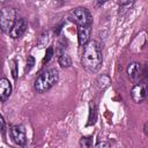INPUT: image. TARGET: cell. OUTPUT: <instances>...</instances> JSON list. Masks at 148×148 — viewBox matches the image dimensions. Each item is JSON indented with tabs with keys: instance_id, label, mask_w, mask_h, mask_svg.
<instances>
[{
	"instance_id": "obj_1",
	"label": "cell",
	"mask_w": 148,
	"mask_h": 148,
	"mask_svg": "<svg viewBox=\"0 0 148 148\" xmlns=\"http://www.w3.org/2000/svg\"><path fill=\"white\" fill-rule=\"evenodd\" d=\"M102 46L96 40H89L83 46V53L81 57L82 67L89 72L95 73L102 65Z\"/></svg>"
},
{
	"instance_id": "obj_2",
	"label": "cell",
	"mask_w": 148,
	"mask_h": 148,
	"mask_svg": "<svg viewBox=\"0 0 148 148\" xmlns=\"http://www.w3.org/2000/svg\"><path fill=\"white\" fill-rule=\"evenodd\" d=\"M59 80V73L56 68H51L47 69L45 72H43L42 74L38 75V77L36 79L34 87L35 90L37 92H45L49 89H51Z\"/></svg>"
},
{
	"instance_id": "obj_3",
	"label": "cell",
	"mask_w": 148,
	"mask_h": 148,
	"mask_svg": "<svg viewBox=\"0 0 148 148\" xmlns=\"http://www.w3.org/2000/svg\"><path fill=\"white\" fill-rule=\"evenodd\" d=\"M16 21V10L12 7H3L0 9V29L3 32L10 31L13 24Z\"/></svg>"
},
{
	"instance_id": "obj_4",
	"label": "cell",
	"mask_w": 148,
	"mask_h": 148,
	"mask_svg": "<svg viewBox=\"0 0 148 148\" xmlns=\"http://www.w3.org/2000/svg\"><path fill=\"white\" fill-rule=\"evenodd\" d=\"M71 20L74 21L79 27L91 25L92 18L90 12L84 7H77L71 13Z\"/></svg>"
},
{
	"instance_id": "obj_5",
	"label": "cell",
	"mask_w": 148,
	"mask_h": 148,
	"mask_svg": "<svg viewBox=\"0 0 148 148\" xmlns=\"http://www.w3.org/2000/svg\"><path fill=\"white\" fill-rule=\"evenodd\" d=\"M10 136L13 139V141L18 145V146H24L27 143V134H25V130L22 125H14L12 126L10 131Z\"/></svg>"
},
{
	"instance_id": "obj_6",
	"label": "cell",
	"mask_w": 148,
	"mask_h": 148,
	"mask_svg": "<svg viewBox=\"0 0 148 148\" xmlns=\"http://www.w3.org/2000/svg\"><path fill=\"white\" fill-rule=\"evenodd\" d=\"M27 28H28V22L25 18H16L15 23L13 24L9 31V36L14 39L20 38L24 35V32L27 31Z\"/></svg>"
},
{
	"instance_id": "obj_7",
	"label": "cell",
	"mask_w": 148,
	"mask_h": 148,
	"mask_svg": "<svg viewBox=\"0 0 148 148\" xmlns=\"http://www.w3.org/2000/svg\"><path fill=\"white\" fill-rule=\"evenodd\" d=\"M131 96L132 99L135 103H141L146 99L147 97V83L142 82V83H136L131 91Z\"/></svg>"
},
{
	"instance_id": "obj_8",
	"label": "cell",
	"mask_w": 148,
	"mask_h": 148,
	"mask_svg": "<svg viewBox=\"0 0 148 148\" xmlns=\"http://www.w3.org/2000/svg\"><path fill=\"white\" fill-rule=\"evenodd\" d=\"M91 25H83L77 28V40L80 46H84L90 40Z\"/></svg>"
},
{
	"instance_id": "obj_9",
	"label": "cell",
	"mask_w": 148,
	"mask_h": 148,
	"mask_svg": "<svg viewBox=\"0 0 148 148\" xmlns=\"http://www.w3.org/2000/svg\"><path fill=\"white\" fill-rule=\"evenodd\" d=\"M127 74L133 82H138L142 76V68L139 62H131L127 67Z\"/></svg>"
},
{
	"instance_id": "obj_10",
	"label": "cell",
	"mask_w": 148,
	"mask_h": 148,
	"mask_svg": "<svg viewBox=\"0 0 148 148\" xmlns=\"http://www.w3.org/2000/svg\"><path fill=\"white\" fill-rule=\"evenodd\" d=\"M12 94V84L6 77L0 79V99L2 102L7 101Z\"/></svg>"
},
{
	"instance_id": "obj_11",
	"label": "cell",
	"mask_w": 148,
	"mask_h": 148,
	"mask_svg": "<svg viewBox=\"0 0 148 148\" xmlns=\"http://www.w3.org/2000/svg\"><path fill=\"white\" fill-rule=\"evenodd\" d=\"M111 84V79L108 74H102L96 80V86L99 90H105Z\"/></svg>"
},
{
	"instance_id": "obj_12",
	"label": "cell",
	"mask_w": 148,
	"mask_h": 148,
	"mask_svg": "<svg viewBox=\"0 0 148 148\" xmlns=\"http://www.w3.org/2000/svg\"><path fill=\"white\" fill-rule=\"evenodd\" d=\"M58 62H59V65H60L61 67L67 68V67H69V66L72 65V59H71V57L68 56V53L61 52L60 56H59V58H58Z\"/></svg>"
},
{
	"instance_id": "obj_13",
	"label": "cell",
	"mask_w": 148,
	"mask_h": 148,
	"mask_svg": "<svg viewBox=\"0 0 148 148\" xmlns=\"http://www.w3.org/2000/svg\"><path fill=\"white\" fill-rule=\"evenodd\" d=\"M88 125H92L95 124V120H96V106H95V103L94 102H90L89 103V119H88Z\"/></svg>"
},
{
	"instance_id": "obj_14",
	"label": "cell",
	"mask_w": 148,
	"mask_h": 148,
	"mask_svg": "<svg viewBox=\"0 0 148 148\" xmlns=\"http://www.w3.org/2000/svg\"><path fill=\"white\" fill-rule=\"evenodd\" d=\"M133 3H134L133 1H120L119 2V14H124L125 12L131 9Z\"/></svg>"
},
{
	"instance_id": "obj_15",
	"label": "cell",
	"mask_w": 148,
	"mask_h": 148,
	"mask_svg": "<svg viewBox=\"0 0 148 148\" xmlns=\"http://www.w3.org/2000/svg\"><path fill=\"white\" fill-rule=\"evenodd\" d=\"M81 148H92V139L90 136H82L80 140Z\"/></svg>"
},
{
	"instance_id": "obj_16",
	"label": "cell",
	"mask_w": 148,
	"mask_h": 148,
	"mask_svg": "<svg viewBox=\"0 0 148 148\" xmlns=\"http://www.w3.org/2000/svg\"><path fill=\"white\" fill-rule=\"evenodd\" d=\"M52 56H53V49L50 46V47H47V50H46L45 57H44V59H43V64H47V62L51 60Z\"/></svg>"
},
{
	"instance_id": "obj_17",
	"label": "cell",
	"mask_w": 148,
	"mask_h": 148,
	"mask_svg": "<svg viewBox=\"0 0 148 148\" xmlns=\"http://www.w3.org/2000/svg\"><path fill=\"white\" fill-rule=\"evenodd\" d=\"M35 65V59L32 56H28V59H27V67H25V72H30V69L34 67Z\"/></svg>"
},
{
	"instance_id": "obj_18",
	"label": "cell",
	"mask_w": 148,
	"mask_h": 148,
	"mask_svg": "<svg viewBox=\"0 0 148 148\" xmlns=\"http://www.w3.org/2000/svg\"><path fill=\"white\" fill-rule=\"evenodd\" d=\"M10 67H12L13 77L16 79V77H17V65H16V60H12V61H10Z\"/></svg>"
},
{
	"instance_id": "obj_19",
	"label": "cell",
	"mask_w": 148,
	"mask_h": 148,
	"mask_svg": "<svg viewBox=\"0 0 148 148\" xmlns=\"http://www.w3.org/2000/svg\"><path fill=\"white\" fill-rule=\"evenodd\" d=\"M94 148H111V146H110V143H109V142L102 141V142H98V143H96Z\"/></svg>"
},
{
	"instance_id": "obj_20",
	"label": "cell",
	"mask_w": 148,
	"mask_h": 148,
	"mask_svg": "<svg viewBox=\"0 0 148 148\" xmlns=\"http://www.w3.org/2000/svg\"><path fill=\"white\" fill-rule=\"evenodd\" d=\"M5 127H6V123H5V120H3V117L0 114V131L3 132V131H5Z\"/></svg>"
},
{
	"instance_id": "obj_21",
	"label": "cell",
	"mask_w": 148,
	"mask_h": 148,
	"mask_svg": "<svg viewBox=\"0 0 148 148\" xmlns=\"http://www.w3.org/2000/svg\"><path fill=\"white\" fill-rule=\"evenodd\" d=\"M145 133H146V135H147V123L145 124Z\"/></svg>"
}]
</instances>
